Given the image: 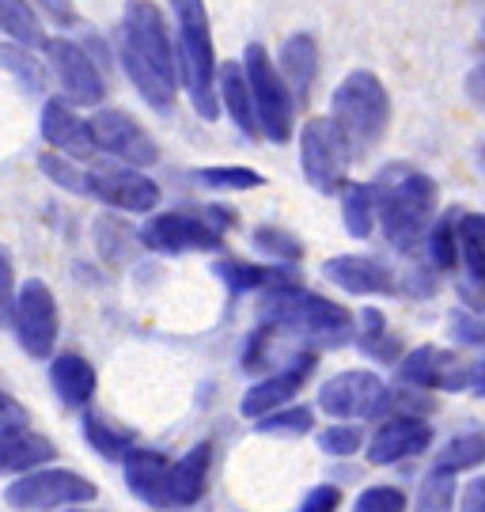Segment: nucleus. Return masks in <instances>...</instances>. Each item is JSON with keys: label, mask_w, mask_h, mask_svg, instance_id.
<instances>
[{"label": "nucleus", "mask_w": 485, "mask_h": 512, "mask_svg": "<svg viewBox=\"0 0 485 512\" xmlns=\"http://www.w3.org/2000/svg\"><path fill=\"white\" fill-rule=\"evenodd\" d=\"M398 380L421 391H470V361L440 346H417L398 361Z\"/></svg>", "instance_id": "dca6fc26"}, {"label": "nucleus", "mask_w": 485, "mask_h": 512, "mask_svg": "<svg viewBox=\"0 0 485 512\" xmlns=\"http://www.w3.org/2000/svg\"><path fill=\"white\" fill-rule=\"evenodd\" d=\"M459 251L467 281L485 289V217L482 213H459Z\"/></svg>", "instance_id": "7c9ffc66"}, {"label": "nucleus", "mask_w": 485, "mask_h": 512, "mask_svg": "<svg viewBox=\"0 0 485 512\" xmlns=\"http://www.w3.org/2000/svg\"><path fill=\"white\" fill-rule=\"evenodd\" d=\"M243 69H247V80H251V95H254V110H258V129L262 137L273 141V145H285L296 137V95L288 88V80L277 69V57L262 46V42H247L243 50Z\"/></svg>", "instance_id": "39448f33"}, {"label": "nucleus", "mask_w": 485, "mask_h": 512, "mask_svg": "<svg viewBox=\"0 0 485 512\" xmlns=\"http://www.w3.org/2000/svg\"><path fill=\"white\" fill-rule=\"evenodd\" d=\"M137 239L148 251H160V255H198V251H220L224 232L190 213H156L144 220Z\"/></svg>", "instance_id": "4468645a"}, {"label": "nucleus", "mask_w": 485, "mask_h": 512, "mask_svg": "<svg viewBox=\"0 0 485 512\" xmlns=\"http://www.w3.org/2000/svg\"><path fill=\"white\" fill-rule=\"evenodd\" d=\"M0 35L12 38V42H23L31 50H42L46 38H50L31 0H0Z\"/></svg>", "instance_id": "c85d7f7f"}, {"label": "nucleus", "mask_w": 485, "mask_h": 512, "mask_svg": "<svg viewBox=\"0 0 485 512\" xmlns=\"http://www.w3.org/2000/svg\"><path fill=\"white\" fill-rule=\"evenodd\" d=\"M440 467H448V471H474V467H482L485 463V433L478 429H470V433H455V437L440 448V456H436Z\"/></svg>", "instance_id": "473e14b6"}, {"label": "nucleus", "mask_w": 485, "mask_h": 512, "mask_svg": "<svg viewBox=\"0 0 485 512\" xmlns=\"http://www.w3.org/2000/svg\"><path fill=\"white\" fill-rule=\"evenodd\" d=\"M455 471L432 463V471L421 482V494H417V512H451L455 509Z\"/></svg>", "instance_id": "c9c22d12"}, {"label": "nucleus", "mask_w": 485, "mask_h": 512, "mask_svg": "<svg viewBox=\"0 0 485 512\" xmlns=\"http://www.w3.org/2000/svg\"><path fill=\"white\" fill-rule=\"evenodd\" d=\"M216 92H220L224 114L232 118V126L239 129L247 141L262 137V129H258V110H254V95H251V80H247L243 61H220Z\"/></svg>", "instance_id": "412c9836"}, {"label": "nucleus", "mask_w": 485, "mask_h": 512, "mask_svg": "<svg viewBox=\"0 0 485 512\" xmlns=\"http://www.w3.org/2000/svg\"><path fill=\"white\" fill-rule=\"evenodd\" d=\"M16 330L19 346L27 357H35V361H46V357H54V346H57V330H61V319H57V300L50 293V285L46 281H23L19 285V296H16Z\"/></svg>", "instance_id": "9b49d317"}, {"label": "nucleus", "mask_w": 485, "mask_h": 512, "mask_svg": "<svg viewBox=\"0 0 485 512\" xmlns=\"http://www.w3.org/2000/svg\"><path fill=\"white\" fill-rule=\"evenodd\" d=\"M277 69L288 80L292 95L300 103H307V95H311L315 80H319V42L307 35V31L288 35L281 42V50H277Z\"/></svg>", "instance_id": "5701e85b"}, {"label": "nucleus", "mask_w": 485, "mask_h": 512, "mask_svg": "<svg viewBox=\"0 0 485 512\" xmlns=\"http://www.w3.org/2000/svg\"><path fill=\"white\" fill-rule=\"evenodd\" d=\"M88 122L95 141H99V152H107L110 160H122V164H133V167H152L160 160L156 137L133 114H126V110L95 107V114H91Z\"/></svg>", "instance_id": "f8f14e48"}, {"label": "nucleus", "mask_w": 485, "mask_h": 512, "mask_svg": "<svg viewBox=\"0 0 485 512\" xmlns=\"http://www.w3.org/2000/svg\"><path fill=\"white\" fill-rule=\"evenodd\" d=\"M42 16H50L57 27H76V8H72V0H31Z\"/></svg>", "instance_id": "a18cd8bd"}, {"label": "nucleus", "mask_w": 485, "mask_h": 512, "mask_svg": "<svg viewBox=\"0 0 485 512\" xmlns=\"http://www.w3.org/2000/svg\"><path fill=\"white\" fill-rule=\"evenodd\" d=\"M463 88H467L470 103H474L478 110H485V61H478V65L470 69L467 80H463Z\"/></svg>", "instance_id": "de8ad7c7"}, {"label": "nucleus", "mask_w": 485, "mask_h": 512, "mask_svg": "<svg viewBox=\"0 0 485 512\" xmlns=\"http://www.w3.org/2000/svg\"><path fill=\"white\" fill-rule=\"evenodd\" d=\"M38 129H42V141L57 152H65L72 160H91L99 152V141L91 133V122L76 114V103H69L65 95H50L42 103V118H38Z\"/></svg>", "instance_id": "a211bd4d"}, {"label": "nucleus", "mask_w": 485, "mask_h": 512, "mask_svg": "<svg viewBox=\"0 0 485 512\" xmlns=\"http://www.w3.org/2000/svg\"><path fill=\"white\" fill-rule=\"evenodd\" d=\"M315 365H319V349H300L285 368H273L270 376H262L258 384H251L247 395H243V403H239L243 418L258 421V418H266V414H273V410L288 406L300 395V387L311 380Z\"/></svg>", "instance_id": "2eb2a0df"}, {"label": "nucleus", "mask_w": 485, "mask_h": 512, "mask_svg": "<svg viewBox=\"0 0 485 512\" xmlns=\"http://www.w3.org/2000/svg\"><path fill=\"white\" fill-rule=\"evenodd\" d=\"M323 277L349 296H395V270L376 255H338L323 262Z\"/></svg>", "instance_id": "6ab92c4d"}, {"label": "nucleus", "mask_w": 485, "mask_h": 512, "mask_svg": "<svg viewBox=\"0 0 485 512\" xmlns=\"http://www.w3.org/2000/svg\"><path fill=\"white\" fill-rule=\"evenodd\" d=\"M338 202H342V224L349 236L368 239L372 232H376L379 205H376V190H372V183L349 179V183L342 186V194H338Z\"/></svg>", "instance_id": "bb28decb"}, {"label": "nucleus", "mask_w": 485, "mask_h": 512, "mask_svg": "<svg viewBox=\"0 0 485 512\" xmlns=\"http://www.w3.org/2000/svg\"><path fill=\"white\" fill-rule=\"evenodd\" d=\"M88 194L122 213H156V205H160L156 179H148L144 167L122 164V160H103L91 167Z\"/></svg>", "instance_id": "9d476101"}, {"label": "nucleus", "mask_w": 485, "mask_h": 512, "mask_svg": "<svg viewBox=\"0 0 485 512\" xmlns=\"http://www.w3.org/2000/svg\"><path fill=\"white\" fill-rule=\"evenodd\" d=\"M330 114L345 129L353 152L368 156L391 129V92L372 69H349L330 92Z\"/></svg>", "instance_id": "20e7f679"}, {"label": "nucleus", "mask_w": 485, "mask_h": 512, "mask_svg": "<svg viewBox=\"0 0 485 512\" xmlns=\"http://www.w3.org/2000/svg\"><path fill=\"white\" fill-rule=\"evenodd\" d=\"M16 277H12V262L0 251V327H12L16 323Z\"/></svg>", "instance_id": "37998d69"}, {"label": "nucleus", "mask_w": 485, "mask_h": 512, "mask_svg": "<svg viewBox=\"0 0 485 512\" xmlns=\"http://www.w3.org/2000/svg\"><path fill=\"white\" fill-rule=\"evenodd\" d=\"M353 512H406V494L398 486H368Z\"/></svg>", "instance_id": "79ce46f5"}, {"label": "nucleus", "mask_w": 485, "mask_h": 512, "mask_svg": "<svg viewBox=\"0 0 485 512\" xmlns=\"http://www.w3.org/2000/svg\"><path fill=\"white\" fill-rule=\"evenodd\" d=\"M387 399V384L368 368H345L319 387V410L334 421L349 418H379Z\"/></svg>", "instance_id": "ddd939ff"}, {"label": "nucleus", "mask_w": 485, "mask_h": 512, "mask_svg": "<svg viewBox=\"0 0 485 512\" xmlns=\"http://www.w3.org/2000/svg\"><path fill=\"white\" fill-rule=\"evenodd\" d=\"M338 505H342V490L338 486H315L304 497L300 512H338Z\"/></svg>", "instance_id": "c03bdc74"}, {"label": "nucleus", "mask_w": 485, "mask_h": 512, "mask_svg": "<svg viewBox=\"0 0 485 512\" xmlns=\"http://www.w3.org/2000/svg\"><path fill=\"white\" fill-rule=\"evenodd\" d=\"M482 167H485V148H482Z\"/></svg>", "instance_id": "3c124183"}, {"label": "nucleus", "mask_w": 485, "mask_h": 512, "mask_svg": "<svg viewBox=\"0 0 485 512\" xmlns=\"http://www.w3.org/2000/svg\"><path fill=\"white\" fill-rule=\"evenodd\" d=\"M118 46H126L129 54L148 61L156 73L179 84V57H175V35L167 27L163 12L152 0H129L118 27Z\"/></svg>", "instance_id": "0eeeda50"}, {"label": "nucleus", "mask_w": 485, "mask_h": 512, "mask_svg": "<svg viewBox=\"0 0 485 512\" xmlns=\"http://www.w3.org/2000/svg\"><path fill=\"white\" fill-rule=\"evenodd\" d=\"M216 277L224 281V289L232 296L243 293H262V289H273V285H285L292 277L281 274V266H258V262H235V258H224L213 266Z\"/></svg>", "instance_id": "cd10ccee"}, {"label": "nucleus", "mask_w": 485, "mask_h": 512, "mask_svg": "<svg viewBox=\"0 0 485 512\" xmlns=\"http://www.w3.org/2000/svg\"><path fill=\"white\" fill-rule=\"evenodd\" d=\"M258 323L285 334L296 349H334L353 342V334H357L349 308L319 293H307L296 281L266 289L262 304H258Z\"/></svg>", "instance_id": "f03ea898"}, {"label": "nucleus", "mask_w": 485, "mask_h": 512, "mask_svg": "<svg viewBox=\"0 0 485 512\" xmlns=\"http://www.w3.org/2000/svg\"><path fill=\"white\" fill-rule=\"evenodd\" d=\"M296 145H300V171H304L307 186L319 194H342L357 152L349 145L345 129L334 122V114L307 118L304 126L296 129Z\"/></svg>", "instance_id": "423d86ee"}, {"label": "nucleus", "mask_w": 485, "mask_h": 512, "mask_svg": "<svg viewBox=\"0 0 485 512\" xmlns=\"http://www.w3.org/2000/svg\"><path fill=\"white\" fill-rule=\"evenodd\" d=\"M194 179H198L201 186H209V190H258V186H266L262 171H254V167H239V164L198 167V171H194Z\"/></svg>", "instance_id": "e433bc0d"}, {"label": "nucleus", "mask_w": 485, "mask_h": 512, "mask_svg": "<svg viewBox=\"0 0 485 512\" xmlns=\"http://www.w3.org/2000/svg\"><path fill=\"white\" fill-rule=\"evenodd\" d=\"M95 482H88L84 475H76L69 467H38L35 475H23L19 482L8 486L4 501L16 512H46L61 509V505H84L95 501Z\"/></svg>", "instance_id": "1a4fd4ad"}, {"label": "nucleus", "mask_w": 485, "mask_h": 512, "mask_svg": "<svg viewBox=\"0 0 485 512\" xmlns=\"http://www.w3.org/2000/svg\"><path fill=\"white\" fill-rule=\"evenodd\" d=\"M50 384H54V395L69 410H84L95 399L99 376H95L91 361H84L80 353H57L54 365H50Z\"/></svg>", "instance_id": "b1692460"}, {"label": "nucleus", "mask_w": 485, "mask_h": 512, "mask_svg": "<svg viewBox=\"0 0 485 512\" xmlns=\"http://www.w3.org/2000/svg\"><path fill=\"white\" fill-rule=\"evenodd\" d=\"M448 334L459 342V346H485V311L478 308H455L448 315Z\"/></svg>", "instance_id": "ea45409f"}, {"label": "nucleus", "mask_w": 485, "mask_h": 512, "mask_svg": "<svg viewBox=\"0 0 485 512\" xmlns=\"http://www.w3.org/2000/svg\"><path fill=\"white\" fill-rule=\"evenodd\" d=\"M12 425H27V410H23L8 391H0V433L12 429Z\"/></svg>", "instance_id": "49530a36"}, {"label": "nucleus", "mask_w": 485, "mask_h": 512, "mask_svg": "<svg viewBox=\"0 0 485 512\" xmlns=\"http://www.w3.org/2000/svg\"><path fill=\"white\" fill-rule=\"evenodd\" d=\"M425 258L436 274H451L463 266V251H459V213H444L436 217V224L429 228L425 236Z\"/></svg>", "instance_id": "c756f323"}, {"label": "nucleus", "mask_w": 485, "mask_h": 512, "mask_svg": "<svg viewBox=\"0 0 485 512\" xmlns=\"http://www.w3.org/2000/svg\"><path fill=\"white\" fill-rule=\"evenodd\" d=\"M470 395L485 399V349L470 361Z\"/></svg>", "instance_id": "8fccbe9b"}, {"label": "nucleus", "mask_w": 485, "mask_h": 512, "mask_svg": "<svg viewBox=\"0 0 485 512\" xmlns=\"http://www.w3.org/2000/svg\"><path fill=\"white\" fill-rule=\"evenodd\" d=\"M42 57L54 73L61 95L76 103V107H99L103 95H107V84H103V69L95 65L88 46L72 42V38H46L42 46Z\"/></svg>", "instance_id": "6e6552de"}, {"label": "nucleus", "mask_w": 485, "mask_h": 512, "mask_svg": "<svg viewBox=\"0 0 485 512\" xmlns=\"http://www.w3.org/2000/svg\"><path fill=\"white\" fill-rule=\"evenodd\" d=\"M84 437H88V444L99 452V456L118 459V463L137 448V444H133V433L118 429V425H110V421L103 418V414H95V410L84 414Z\"/></svg>", "instance_id": "2f4dec72"}, {"label": "nucleus", "mask_w": 485, "mask_h": 512, "mask_svg": "<svg viewBox=\"0 0 485 512\" xmlns=\"http://www.w3.org/2000/svg\"><path fill=\"white\" fill-rule=\"evenodd\" d=\"M122 471H126V486L133 494L156 505V509H171V463L152 452V448H133L126 459H122Z\"/></svg>", "instance_id": "aec40b11"}, {"label": "nucleus", "mask_w": 485, "mask_h": 512, "mask_svg": "<svg viewBox=\"0 0 485 512\" xmlns=\"http://www.w3.org/2000/svg\"><path fill=\"white\" fill-rule=\"evenodd\" d=\"M463 512H485V478H474L467 490H463Z\"/></svg>", "instance_id": "09e8293b"}, {"label": "nucleus", "mask_w": 485, "mask_h": 512, "mask_svg": "<svg viewBox=\"0 0 485 512\" xmlns=\"http://www.w3.org/2000/svg\"><path fill=\"white\" fill-rule=\"evenodd\" d=\"M38 167H42V175L54 186H61V190H69V194H88V171H80L76 160L65 156V152H57V148L54 152H42V156H38Z\"/></svg>", "instance_id": "58836bf2"}, {"label": "nucleus", "mask_w": 485, "mask_h": 512, "mask_svg": "<svg viewBox=\"0 0 485 512\" xmlns=\"http://www.w3.org/2000/svg\"><path fill=\"white\" fill-rule=\"evenodd\" d=\"M311 429H315L311 406H281L266 418H258V433H266V437H304Z\"/></svg>", "instance_id": "4c0bfd02"}, {"label": "nucleus", "mask_w": 485, "mask_h": 512, "mask_svg": "<svg viewBox=\"0 0 485 512\" xmlns=\"http://www.w3.org/2000/svg\"><path fill=\"white\" fill-rule=\"evenodd\" d=\"M482 31H485V23H482Z\"/></svg>", "instance_id": "603ef678"}, {"label": "nucleus", "mask_w": 485, "mask_h": 512, "mask_svg": "<svg viewBox=\"0 0 485 512\" xmlns=\"http://www.w3.org/2000/svg\"><path fill=\"white\" fill-rule=\"evenodd\" d=\"M357 323H360V349H364V353H372L376 361H395L398 365V346H395V338L387 334V319H383V311L364 308L357 315Z\"/></svg>", "instance_id": "f704fd0d"}, {"label": "nucleus", "mask_w": 485, "mask_h": 512, "mask_svg": "<svg viewBox=\"0 0 485 512\" xmlns=\"http://www.w3.org/2000/svg\"><path fill=\"white\" fill-rule=\"evenodd\" d=\"M171 16H175V57H179V88L186 92L190 107L198 110V118L216 122L220 114V92H216V42L209 27V8L205 0H171Z\"/></svg>", "instance_id": "7ed1b4c3"}, {"label": "nucleus", "mask_w": 485, "mask_h": 512, "mask_svg": "<svg viewBox=\"0 0 485 512\" xmlns=\"http://www.w3.org/2000/svg\"><path fill=\"white\" fill-rule=\"evenodd\" d=\"M0 69L16 80L19 88L27 95H46L50 88V65L46 61H38L35 50L31 46H23V42H0Z\"/></svg>", "instance_id": "a878e982"}, {"label": "nucleus", "mask_w": 485, "mask_h": 512, "mask_svg": "<svg viewBox=\"0 0 485 512\" xmlns=\"http://www.w3.org/2000/svg\"><path fill=\"white\" fill-rule=\"evenodd\" d=\"M54 456V444L42 433H35V429H27V425H12V429L0 433V478L38 471L42 463H50Z\"/></svg>", "instance_id": "4be33fe9"}, {"label": "nucleus", "mask_w": 485, "mask_h": 512, "mask_svg": "<svg viewBox=\"0 0 485 512\" xmlns=\"http://www.w3.org/2000/svg\"><path fill=\"white\" fill-rule=\"evenodd\" d=\"M372 190L383 239L406 255L425 247V236L440 217V186L429 171H417L414 164H387L372 179Z\"/></svg>", "instance_id": "f257e3e1"}, {"label": "nucleus", "mask_w": 485, "mask_h": 512, "mask_svg": "<svg viewBox=\"0 0 485 512\" xmlns=\"http://www.w3.org/2000/svg\"><path fill=\"white\" fill-rule=\"evenodd\" d=\"M432 444V421L417 418V414H395V418H383L372 440L364 444L368 448V463L376 467H391V463H406V459L429 452Z\"/></svg>", "instance_id": "f3484780"}, {"label": "nucleus", "mask_w": 485, "mask_h": 512, "mask_svg": "<svg viewBox=\"0 0 485 512\" xmlns=\"http://www.w3.org/2000/svg\"><path fill=\"white\" fill-rule=\"evenodd\" d=\"M319 448H323L326 456H357L360 448H364V433H360V425H345V421H334L330 429L319 433Z\"/></svg>", "instance_id": "a19ab883"}, {"label": "nucleus", "mask_w": 485, "mask_h": 512, "mask_svg": "<svg viewBox=\"0 0 485 512\" xmlns=\"http://www.w3.org/2000/svg\"><path fill=\"white\" fill-rule=\"evenodd\" d=\"M254 251H262V255L277 262V266H292V262H300L304 258V243L285 232V228H273V224H258L254 228Z\"/></svg>", "instance_id": "72a5a7b5"}, {"label": "nucleus", "mask_w": 485, "mask_h": 512, "mask_svg": "<svg viewBox=\"0 0 485 512\" xmlns=\"http://www.w3.org/2000/svg\"><path fill=\"white\" fill-rule=\"evenodd\" d=\"M209 471H213V444L209 440L194 444L179 463H171V509L194 505L209 486Z\"/></svg>", "instance_id": "393cba45"}]
</instances>
